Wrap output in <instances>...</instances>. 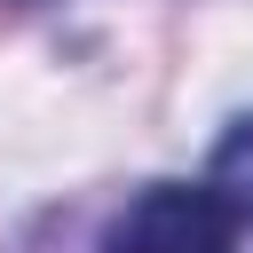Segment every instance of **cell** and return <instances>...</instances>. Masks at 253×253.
I'll use <instances>...</instances> for the list:
<instances>
[{
	"mask_svg": "<svg viewBox=\"0 0 253 253\" xmlns=\"http://www.w3.org/2000/svg\"><path fill=\"white\" fill-rule=\"evenodd\" d=\"M237 221L213 182H158L103 229V253H237Z\"/></svg>",
	"mask_w": 253,
	"mask_h": 253,
	"instance_id": "obj_1",
	"label": "cell"
},
{
	"mask_svg": "<svg viewBox=\"0 0 253 253\" xmlns=\"http://www.w3.org/2000/svg\"><path fill=\"white\" fill-rule=\"evenodd\" d=\"M206 182H213V190H221L237 213H253V119H237V126L221 134V150H213Z\"/></svg>",
	"mask_w": 253,
	"mask_h": 253,
	"instance_id": "obj_2",
	"label": "cell"
}]
</instances>
